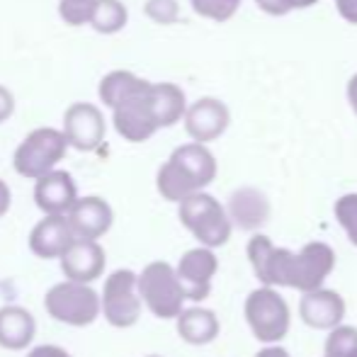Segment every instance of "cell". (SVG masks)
Listing matches in <instances>:
<instances>
[{
  "label": "cell",
  "instance_id": "e0dca14e",
  "mask_svg": "<svg viewBox=\"0 0 357 357\" xmlns=\"http://www.w3.org/2000/svg\"><path fill=\"white\" fill-rule=\"evenodd\" d=\"M68 216L73 234L85 241H98L112 229L114 212L102 197H80Z\"/></svg>",
  "mask_w": 357,
  "mask_h": 357
},
{
  "label": "cell",
  "instance_id": "d6a6232c",
  "mask_svg": "<svg viewBox=\"0 0 357 357\" xmlns=\"http://www.w3.org/2000/svg\"><path fill=\"white\" fill-rule=\"evenodd\" d=\"M10 188L8 185L3 183V180H0V216H5L8 214V209H10Z\"/></svg>",
  "mask_w": 357,
  "mask_h": 357
},
{
  "label": "cell",
  "instance_id": "4316f807",
  "mask_svg": "<svg viewBox=\"0 0 357 357\" xmlns=\"http://www.w3.org/2000/svg\"><path fill=\"white\" fill-rule=\"evenodd\" d=\"M95 3L98 0H61L59 3V13H61L66 24L80 27V24H90L95 13Z\"/></svg>",
  "mask_w": 357,
  "mask_h": 357
},
{
  "label": "cell",
  "instance_id": "5bb4252c",
  "mask_svg": "<svg viewBox=\"0 0 357 357\" xmlns=\"http://www.w3.org/2000/svg\"><path fill=\"white\" fill-rule=\"evenodd\" d=\"M78 199V188L66 170H52L44 178L34 180V204L44 214L66 216Z\"/></svg>",
  "mask_w": 357,
  "mask_h": 357
},
{
  "label": "cell",
  "instance_id": "cb8c5ba5",
  "mask_svg": "<svg viewBox=\"0 0 357 357\" xmlns=\"http://www.w3.org/2000/svg\"><path fill=\"white\" fill-rule=\"evenodd\" d=\"M326 357H357V328L338 326L326 340Z\"/></svg>",
  "mask_w": 357,
  "mask_h": 357
},
{
  "label": "cell",
  "instance_id": "603a6c76",
  "mask_svg": "<svg viewBox=\"0 0 357 357\" xmlns=\"http://www.w3.org/2000/svg\"><path fill=\"white\" fill-rule=\"evenodd\" d=\"M127 20L129 13L122 0H98L95 3L93 20H90V27L100 34H117L119 29H124Z\"/></svg>",
  "mask_w": 357,
  "mask_h": 357
},
{
  "label": "cell",
  "instance_id": "d6986e66",
  "mask_svg": "<svg viewBox=\"0 0 357 357\" xmlns=\"http://www.w3.org/2000/svg\"><path fill=\"white\" fill-rule=\"evenodd\" d=\"M37 333V321L22 306H3L0 309V348L24 350L32 345Z\"/></svg>",
  "mask_w": 357,
  "mask_h": 357
},
{
  "label": "cell",
  "instance_id": "4fadbf2b",
  "mask_svg": "<svg viewBox=\"0 0 357 357\" xmlns=\"http://www.w3.org/2000/svg\"><path fill=\"white\" fill-rule=\"evenodd\" d=\"M75 241H78V236L73 234L68 216L47 214L39 224H34L32 234H29V250L42 260H61Z\"/></svg>",
  "mask_w": 357,
  "mask_h": 357
},
{
  "label": "cell",
  "instance_id": "2e32d148",
  "mask_svg": "<svg viewBox=\"0 0 357 357\" xmlns=\"http://www.w3.org/2000/svg\"><path fill=\"white\" fill-rule=\"evenodd\" d=\"M105 265H107V258H105L102 245L98 241L85 238L75 241L61 258V270L66 275V280L83 284H93L98 278H102Z\"/></svg>",
  "mask_w": 357,
  "mask_h": 357
},
{
  "label": "cell",
  "instance_id": "6da1fadb",
  "mask_svg": "<svg viewBox=\"0 0 357 357\" xmlns=\"http://www.w3.org/2000/svg\"><path fill=\"white\" fill-rule=\"evenodd\" d=\"M248 260L255 278L265 287H289L306 291L321 289L335 268V253L328 243H306L299 253L278 248L263 234H255L248 241Z\"/></svg>",
  "mask_w": 357,
  "mask_h": 357
},
{
  "label": "cell",
  "instance_id": "5b68a950",
  "mask_svg": "<svg viewBox=\"0 0 357 357\" xmlns=\"http://www.w3.org/2000/svg\"><path fill=\"white\" fill-rule=\"evenodd\" d=\"M66 151H68V139L63 132H59L54 127L34 129L15 149L13 168L22 178L39 180L47 173H52V170H56V163L63 160Z\"/></svg>",
  "mask_w": 357,
  "mask_h": 357
},
{
  "label": "cell",
  "instance_id": "7a4b0ae2",
  "mask_svg": "<svg viewBox=\"0 0 357 357\" xmlns=\"http://www.w3.org/2000/svg\"><path fill=\"white\" fill-rule=\"evenodd\" d=\"M216 178V158L207 144H185L170 153V158L160 165L155 188L160 197L168 202H183L190 195L202 192Z\"/></svg>",
  "mask_w": 357,
  "mask_h": 357
},
{
  "label": "cell",
  "instance_id": "83f0119b",
  "mask_svg": "<svg viewBox=\"0 0 357 357\" xmlns=\"http://www.w3.org/2000/svg\"><path fill=\"white\" fill-rule=\"evenodd\" d=\"M144 13L158 24H173L180 17V5L178 0H146Z\"/></svg>",
  "mask_w": 357,
  "mask_h": 357
},
{
  "label": "cell",
  "instance_id": "9c48e42d",
  "mask_svg": "<svg viewBox=\"0 0 357 357\" xmlns=\"http://www.w3.org/2000/svg\"><path fill=\"white\" fill-rule=\"evenodd\" d=\"M153 83L144 80L127 100L117 105L112 109V122L114 129L122 139L132 144H142L146 139H151L155 132H158V119H155L153 112Z\"/></svg>",
  "mask_w": 357,
  "mask_h": 357
},
{
  "label": "cell",
  "instance_id": "8d00e7d4",
  "mask_svg": "<svg viewBox=\"0 0 357 357\" xmlns=\"http://www.w3.org/2000/svg\"><path fill=\"white\" fill-rule=\"evenodd\" d=\"M149 357H160V355H149Z\"/></svg>",
  "mask_w": 357,
  "mask_h": 357
},
{
  "label": "cell",
  "instance_id": "e575fe53",
  "mask_svg": "<svg viewBox=\"0 0 357 357\" xmlns=\"http://www.w3.org/2000/svg\"><path fill=\"white\" fill-rule=\"evenodd\" d=\"M255 357H289L284 348H278V345H268V348H263Z\"/></svg>",
  "mask_w": 357,
  "mask_h": 357
},
{
  "label": "cell",
  "instance_id": "8992f818",
  "mask_svg": "<svg viewBox=\"0 0 357 357\" xmlns=\"http://www.w3.org/2000/svg\"><path fill=\"white\" fill-rule=\"evenodd\" d=\"M44 306H47L49 316L66 326L83 328L98 321L102 314V296L93 289L90 284L83 282H59L44 296Z\"/></svg>",
  "mask_w": 357,
  "mask_h": 357
},
{
  "label": "cell",
  "instance_id": "4dcf8cb0",
  "mask_svg": "<svg viewBox=\"0 0 357 357\" xmlns=\"http://www.w3.org/2000/svg\"><path fill=\"white\" fill-rule=\"evenodd\" d=\"M335 8L345 22L357 24V0H335Z\"/></svg>",
  "mask_w": 357,
  "mask_h": 357
},
{
  "label": "cell",
  "instance_id": "44dd1931",
  "mask_svg": "<svg viewBox=\"0 0 357 357\" xmlns=\"http://www.w3.org/2000/svg\"><path fill=\"white\" fill-rule=\"evenodd\" d=\"M153 112L155 119H158V127H173L180 119H185V112H188V100H185V93L173 83H153Z\"/></svg>",
  "mask_w": 357,
  "mask_h": 357
},
{
  "label": "cell",
  "instance_id": "277c9868",
  "mask_svg": "<svg viewBox=\"0 0 357 357\" xmlns=\"http://www.w3.org/2000/svg\"><path fill=\"white\" fill-rule=\"evenodd\" d=\"M139 294L144 299V306L155 319H178L185 309V299H188L183 284H180L178 270L163 260H155L142 270Z\"/></svg>",
  "mask_w": 357,
  "mask_h": 357
},
{
  "label": "cell",
  "instance_id": "836d02e7",
  "mask_svg": "<svg viewBox=\"0 0 357 357\" xmlns=\"http://www.w3.org/2000/svg\"><path fill=\"white\" fill-rule=\"evenodd\" d=\"M348 102L353 107V112L357 114V73L348 80Z\"/></svg>",
  "mask_w": 357,
  "mask_h": 357
},
{
  "label": "cell",
  "instance_id": "52a82bcc",
  "mask_svg": "<svg viewBox=\"0 0 357 357\" xmlns=\"http://www.w3.org/2000/svg\"><path fill=\"white\" fill-rule=\"evenodd\" d=\"M245 321L260 343L275 345L289 333L291 314L284 296L278 294L275 287H260L250 291L245 299Z\"/></svg>",
  "mask_w": 357,
  "mask_h": 357
},
{
  "label": "cell",
  "instance_id": "484cf974",
  "mask_svg": "<svg viewBox=\"0 0 357 357\" xmlns=\"http://www.w3.org/2000/svg\"><path fill=\"white\" fill-rule=\"evenodd\" d=\"M335 219L348 234V241L357 248V192L343 195L335 202Z\"/></svg>",
  "mask_w": 357,
  "mask_h": 357
},
{
  "label": "cell",
  "instance_id": "ffe728a7",
  "mask_svg": "<svg viewBox=\"0 0 357 357\" xmlns=\"http://www.w3.org/2000/svg\"><path fill=\"white\" fill-rule=\"evenodd\" d=\"M219 319L214 311L202 309V306H192V309H183L178 316V335L190 345H207L219 335Z\"/></svg>",
  "mask_w": 357,
  "mask_h": 357
},
{
  "label": "cell",
  "instance_id": "ba28073f",
  "mask_svg": "<svg viewBox=\"0 0 357 357\" xmlns=\"http://www.w3.org/2000/svg\"><path fill=\"white\" fill-rule=\"evenodd\" d=\"M102 316L114 328H132L142 316L139 275L132 270H114L102 287Z\"/></svg>",
  "mask_w": 357,
  "mask_h": 357
},
{
  "label": "cell",
  "instance_id": "d4e9b609",
  "mask_svg": "<svg viewBox=\"0 0 357 357\" xmlns=\"http://www.w3.org/2000/svg\"><path fill=\"white\" fill-rule=\"evenodd\" d=\"M192 10L199 17L214 20V22H229L241 8V0H190Z\"/></svg>",
  "mask_w": 357,
  "mask_h": 357
},
{
  "label": "cell",
  "instance_id": "ac0fdd59",
  "mask_svg": "<svg viewBox=\"0 0 357 357\" xmlns=\"http://www.w3.org/2000/svg\"><path fill=\"white\" fill-rule=\"evenodd\" d=\"M226 212L231 216V224L238 226L241 231H255L268 224L273 207H270V199L265 197V192L255 188H241L231 192Z\"/></svg>",
  "mask_w": 357,
  "mask_h": 357
},
{
  "label": "cell",
  "instance_id": "9a60e30c",
  "mask_svg": "<svg viewBox=\"0 0 357 357\" xmlns=\"http://www.w3.org/2000/svg\"><path fill=\"white\" fill-rule=\"evenodd\" d=\"M299 316L309 328L333 331L345 319V299L333 289L306 291L299 301Z\"/></svg>",
  "mask_w": 357,
  "mask_h": 357
},
{
  "label": "cell",
  "instance_id": "7c38bea8",
  "mask_svg": "<svg viewBox=\"0 0 357 357\" xmlns=\"http://www.w3.org/2000/svg\"><path fill=\"white\" fill-rule=\"evenodd\" d=\"M63 134L73 149L95 151L105 139L102 112L90 102H73L63 114Z\"/></svg>",
  "mask_w": 357,
  "mask_h": 357
},
{
  "label": "cell",
  "instance_id": "3957f363",
  "mask_svg": "<svg viewBox=\"0 0 357 357\" xmlns=\"http://www.w3.org/2000/svg\"><path fill=\"white\" fill-rule=\"evenodd\" d=\"M180 224L204 245V248H221L229 243L231 231V216L226 207H221L219 199H214L207 192H195L188 199L180 202L178 209Z\"/></svg>",
  "mask_w": 357,
  "mask_h": 357
},
{
  "label": "cell",
  "instance_id": "f546056e",
  "mask_svg": "<svg viewBox=\"0 0 357 357\" xmlns=\"http://www.w3.org/2000/svg\"><path fill=\"white\" fill-rule=\"evenodd\" d=\"M15 112V98L13 93H10L5 85H0V124L5 122V119H10Z\"/></svg>",
  "mask_w": 357,
  "mask_h": 357
},
{
  "label": "cell",
  "instance_id": "1f68e13d",
  "mask_svg": "<svg viewBox=\"0 0 357 357\" xmlns=\"http://www.w3.org/2000/svg\"><path fill=\"white\" fill-rule=\"evenodd\" d=\"M27 357H73L68 350L59 348V345H37L34 350H29Z\"/></svg>",
  "mask_w": 357,
  "mask_h": 357
},
{
  "label": "cell",
  "instance_id": "30bf717a",
  "mask_svg": "<svg viewBox=\"0 0 357 357\" xmlns=\"http://www.w3.org/2000/svg\"><path fill=\"white\" fill-rule=\"evenodd\" d=\"M178 278H180V284H183L185 294L188 299L192 301H202L209 296L212 291V280L219 270V260L216 255L212 253V248H192L180 258L178 263Z\"/></svg>",
  "mask_w": 357,
  "mask_h": 357
},
{
  "label": "cell",
  "instance_id": "d590c367",
  "mask_svg": "<svg viewBox=\"0 0 357 357\" xmlns=\"http://www.w3.org/2000/svg\"><path fill=\"white\" fill-rule=\"evenodd\" d=\"M319 0H289L291 10H304V8H311V5H316Z\"/></svg>",
  "mask_w": 357,
  "mask_h": 357
},
{
  "label": "cell",
  "instance_id": "f1b7e54d",
  "mask_svg": "<svg viewBox=\"0 0 357 357\" xmlns=\"http://www.w3.org/2000/svg\"><path fill=\"white\" fill-rule=\"evenodd\" d=\"M255 3H258V8L263 10V13L275 15V17H282V15H287L291 10L289 0H255Z\"/></svg>",
  "mask_w": 357,
  "mask_h": 357
},
{
  "label": "cell",
  "instance_id": "8fae6325",
  "mask_svg": "<svg viewBox=\"0 0 357 357\" xmlns=\"http://www.w3.org/2000/svg\"><path fill=\"white\" fill-rule=\"evenodd\" d=\"M229 122H231L229 107L216 98H199L185 112V132L197 144L216 142L226 132Z\"/></svg>",
  "mask_w": 357,
  "mask_h": 357
},
{
  "label": "cell",
  "instance_id": "7402d4cb",
  "mask_svg": "<svg viewBox=\"0 0 357 357\" xmlns=\"http://www.w3.org/2000/svg\"><path fill=\"white\" fill-rule=\"evenodd\" d=\"M142 83H144V78L134 75L132 71H112L100 80V100H102L109 109H114L122 100H127Z\"/></svg>",
  "mask_w": 357,
  "mask_h": 357
}]
</instances>
